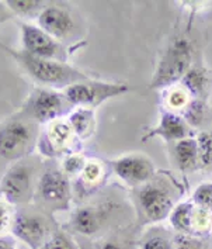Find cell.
Masks as SVG:
<instances>
[{
  "mask_svg": "<svg viewBox=\"0 0 212 249\" xmlns=\"http://www.w3.org/2000/svg\"><path fill=\"white\" fill-rule=\"evenodd\" d=\"M0 47H3L6 53H10L16 59V62L21 66L31 78L44 86L66 89L70 85L89 79L86 73H83L80 69L75 66L69 65L67 62L37 58V56L27 53L23 50L14 51L10 47L1 45V44Z\"/></svg>",
  "mask_w": 212,
  "mask_h": 249,
  "instance_id": "1",
  "label": "cell"
},
{
  "mask_svg": "<svg viewBox=\"0 0 212 249\" xmlns=\"http://www.w3.org/2000/svg\"><path fill=\"white\" fill-rule=\"evenodd\" d=\"M194 48L191 41L186 37L173 38L170 45L160 56L156 72L152 78L150 88L159 89L169 86L181 79L191 68Z\"/></svg>",
  "mask_w": 212,
  "mask_h": 249,
  "instance_id": "2",
  "label": "cell"
},
{
  "mask_svg": "<svg viewBox=\"0 0 212 249\" xmlns=\"http://www.w3.org/2000/svg\"><path fill=\"white\" fill-rule=\"evenodd\" d=\"M130 90L125 83L86 79L64 89L66 102L73 107L92 108L104 103L108 99L121 96Z\"/></svg>",
  "mask_w": 212,
  "mask_h": 249,
  "instance_id": "3",
  "label": "cell"
},
{
  "mask_svg": "<svg viewBox=\"0 0 212 249\" xmlns=\"http://www.w3.org/2000/svg\"><path fill=\"white\" fill-rule=\"evenodd\" d=\"M136 206L144 223L152 224L167 218L174 209V201L163 184L147 182L136 192Z\"/></svg>",
  "mask_w": 212,
  "mask_h": 249,
  "instance_id": "4",
  "label": "cell"
},
{
  "mask_svg": "<svg viewBox=\"0 0 212 249\" xmlns=\"http://www.w3.org/2000/svg\"><path fill=\"white\" fill-rule=\"evenodd\" d=\"M35 144L34 128L23 121H12L0 128V158L18 160L33 152Z\"/></svg>",
  "mask_w": 212,
  "mask_h": 249,
  "instance_id": "5",
  "label": "cell"
},
{
  "mask_svg": "<svg viewBox=\"0 0 212 249\" xmlns=\"http://www.w3.org/2000/svg\"><path fill=\"white\" fill-rule=\"evenodd\" d=\"M20 30L23 51L37 58L66 62V53L64 47L59 44L58 39L45 33L38 24L35 26L31 23H21Z\"/></svg>",
  "mask_w": 212,
  "mask_h": 249,
  "instance_id": "6",
  "label": "cell"
},
{
  "mask_svg": "<svg viewBox=\"0 0 212 249\" xmlns=\"http://www.w3.org/2000/svg\"><path fill=\"white\" fill-rule=\"evenodd\" d=\"M67 106L64 93H56L49 89H38L30 96V100L26 105L27 113L37 123L49 124L55 120H59L65 116Z\"/></svg>",
  "mask_w": 212,
  "mask_h": 249,
  "instance_id": "7",
  "label": "cell"
},
{
  "mask_svg": "<svg viewBox=\"0 0 212 249\" xmlns=\"http://www.w3.org/2000/svg\"><path fill=\"white\" fill-rule=\"evenodd\" d=\"M0 192L7 203L24 204L33 193V173L24 163H14L3 175Z\"/></svg>",
  "mask_w": 212,
  "mask_h": 249,
  "instance_id": "8",
  "label": "cell"
},
{
  "mask_svg": "<svg viewBox=\"0 0 212 249\" xmlns=\"http://www.w3.org/2000/svg\"><path fill=\"white\" fill-rule=\"evenodd\" d=\"M113 171L122 182L130 186H142L155 175L153 162L141 154H128L111 162Z\"/></svg>",
  "mask_w": 212,
  "mask_h": 249,
  "instance_id": "9",
  "label": "cell"
},
{
  "mask_svg": "<svg viewBox=\"0 0 212 249\" xmlns=\"http://www.w3.org/2000/svg\"><path fill=\"white\" fill-rule=\"evenodd\" d=\"M12 231L17 239L31 249H40L52 236L48 221L37 214H18L14 217Z\"/></svg>",
  "mask_w": 212,
  "mask_h": 249,
  "instance_id": "10",
  "label": "cell"
},
{
  "mask_svg": "<svg viewBox=\"0 0 212 249\" xmlns=\"http://www.w3.org/2000/svg\"><path fill=\"white\" fill-rule=\"evenodd\" d=\"M38 196L52 206H66L70 200V184L66 175L59 169H48L40 178Z\"/></svg>",
  "mask_w": 212,
  "mask_h": 249,
  "instance_id": "11",
  "label": "cell"
},
{
  "mask_svg": "<svg viewBox=\"0 0 212 249\" xmlns=\"http://www.w3.org/2000/svg\"><path fill=\"white\" fill-rule=\"evenodd\" d=\"M37 21L45 33L58 41L69 37L75 30V20L72 14L59 6L47 4L37 17Z\"/></svg>",
  "mask_w": 212,
  "mask_h": 249,
  "instance_id": "12",
  "label": "cell"
},
{
  "mask_svg": "<svg viewBox=\"0 0 212 249\" xmlns=\"http://www.w3.org/2000/svg\"><path fill=\"white\" fill-rule=\"evenodd\" d=\"M75 132L70 128L67 120H55L52 123L47 124V130L44 132V140L45 142L41 145V152L45 155H58L65 152L72 144Z\"/></svg>",
  "mask_w": 212,
  "mask_h": 249,
  "instance_id": "13",
  "label": "cell"
},
{
  "mask_svg": "<svg viewBox=\"0 0 212 249\" xmlns=\"http://www.w3.org/2000/svg\"><path fill=\"white\" fill-rule=\"evenodd\" d=\"M106 213L97 207H80L73 213L70 225L80 235L92 236L97 234L106 223Z\"/></svg>",
  "mask_w": 212,
  "mask_h": 249,
  "instance_id": "14",
  "label": "cell"
},
{
  "mask_svg": "<svg viewBox=\"0 0 212 249\" xmlns=\"http://www.w3.org/2000/svg\"><path fill=\"white\" fill-rule=\"evenodd\" d=\"M188 127L190 125L184 118L170 111H164L160 117L159 125L150 134H147V137L150 138L153 135H159L166 141H181L186 138H191L193 135V131Z\"/></svg>",
  "mask_w": 212,
  "mask_h": 249,
  "instance_id": "15",
  "label": "cell"
},
{
  "mask_svg": "<svg viewBox=\"0 0 212 249\" xmlns=\"http://www.w3.org/2000/svg\"><path fill=\"white\" fill-rule=\"evenodd\" d=\"M173 158L180 171L191 172L197 169L199 160L197 140L186 138L177 141L173 146Z\"/></svg>",
  "mask_w": 212,
  "mask_h": 249,
  "instance_id": "16",
  "label": "cell"
},
{
  "mask_svg": "<svg viewBox=\"0 0 212 249\" xmlns=\"http://www.w3.org/2000/svg\"><path fill=\"white\" fill-rule=\"evenodd\" d=\"M67 123L75 132V135L80 140L90 138L96 130V117L92 108L76 107V110L69 113Z\"/></svg>",
  "mask_w": 212,
  "mask_h": 249,
  "instance_id": "17",
  "label": "cell"
},
{
  "mask_svg": "<svg viewBox=\"0 0 212 249\" xmlns=\"http://www.w3.org/2000/svg\"><path fill=\"white\" fill-rule=\"evenodd\" d=\"M184 79V86L190 93H193L194 96L201 97L204 96V93L207 92V85H208V76L205 69L199 68V66H191L187 73L183 76Z\"/></svg>",
  "mask_w": 212,
  "mask_h": 249,
  "instance_id": "18",
  "label": "cell"
},
{
  "mask_svg": "<svg viewBox=\"0 0 212 249\" xmlns=\"http://www.w3.org/2000/svg\"><path fill=\"white\" fill-rule=\"evenodd\" d=\"M6 4L13 13L23 17H38L47 6L45 1L40 0H9Z\"/></svg>",
  "mask_w": 212,
  "mask_h": 249,
  "instance_id": "19",
  "label": "cell"
},
{
  "mask_svg": "<svg viewBox=\"0 0 212 249\" xmlns=\"http://www.w3.org/2000/svg\"><path fill=\"white\" fill-rule=\"evenodd\" d=\"M141 249H174L172 239L163 231H150L141 242Z\"/></svg>",
  "mask_w": 212,
  "mask_h": 249,
  "instance_id": "20",
  "label": "cell"
},
{
  "mask_svg": "<svg viewBox=\"0 0 212 249\" xmlns=\"http://www.w3.org/2000/svg\"><path fill=\"white\" fill-rule=\"evenodd\" d=\"M80 175H82V180L86 184L89 186L98 184L103 178V165L97 159L86 160L84 168L80 172Z\"/></svg>",
  "mask_w": 212,
  "mask_h": 249,
  "instance_id": "21",
  "label": "cell"
},
{
  "mask_svg": "<svg viewBox=\"0 0 212 249\" xmlns=\"http://www.w3.org/2000/svg\"><path fill=\"white\" fill-rule=\"evenodd\" d=\"M193 203L212 213V183H202L193 195Z\"/></svg>",
  "mask_w": 212,
  "mask_h": 249,
  "instance_id": "22",
  "label": "cell"
},
{
  "mask_svg": "<svg viewBox=\"0 0 212 249\" xmlns=\"http://www.w3.org/2000/svg\"><path fill=\"white\" fill-rule=\"evenodd\" d=\"M199 160L204 166L212 165V134L202 132L197 140Z\"/></svg>",
  "mask_w": 212,
  "mask_h": 249,
  "instance_id": "23",
  "label": "cell"
},
{
  "mask_svg": "<svg viewBox=\"0 0 212 249\" xmlns=\"http://www.w3.org/2000/svg\"><path fill=\"white\" fill-rule=\"evenodd\" d=\"M40 249H78L76 244L62 232L53 234Z\"/></svg>",
  "mask_w": 212,
  "mask_h": 249,
  "instance_id": "24",
  "label": "cell"
},
{
  "mask_svg": "<svg viewBox=\"0 0 212 249\" xmlns=\"http://www.w3.org/2000/svg\"><path fill=\"white\" fill-rule=\"evenodd\" d=\"M84 158L80 157V155H76V154H72L66 157V159L64 160V173L65 175H76V173H80L84 168Z\"/></svg>",
  "mask_w": 212,
  "mask_h": 249,
  "instance_id": "25",
  "label": "cell"
},
{
  "mask_svg": "<svg viewBox=\"0 0 212 249\" xmlns=\"http://www.w3.org/2000/svg\"><path fill=\"white\" fill-rule=\"evenodd\" d=\"M173 247H174V249H199V242L193 236L180 235L177 236Z\"/></svg>",
  "mask_w": 212,
  "mask_h": 249,
  "instance_id": "26",
  "label": "cell"
},
{
  "mask_svg": "<svg viewBox=\"0 0 212 249\" xmlns=\"http://www.w3.org/2000/svg\"><path fill=\"white\" fill-rule=\"evenodd\" d=\"M12 224V213H10V207L0 201V236L1 234L9 228V225Z\"/></svg>",
  "mask_w": 212,
  "mask_h": 249,
  "instance_id": "27",
  "label": "cell"
},
{
  "mask_svg": "<svg viewBox=\"0 0 212 249\" xmlns=\"http://www.w3.org/2000/svg\"><path fill=\"white\" fill-rule=\"evenodd\" d=\"M170 105L173 107H187V103H188V99H187V93L186 90H173L170 93V99H169Z\"/></svg>",
  "mask_w": 212,
  "mask_h": 249,
  "instance_id": "28",
  "label": "cell"
},
{
  "mask_svg": "<svg viewBox=\"0 0 212 249\" xmlns=\"http://www.w3.org/2000/svg\"><path fill=\"white\" fill-rule=\"evenodd\" d=\"M97 249H122L121 248V245H119L117 241H113V239H108V241H104V242H101Z\"/></svg>",
  "mask_w": 212,
  "mask_h": 249,
  "instance_id": "29",
  "label": "cell"
},
{
  "mask_svg": "<svg viewBox=\"0 0 212 249\" xmlns=\"http://www.w3.org/2000/svg\"><path fill=\"white\" fill-rule=\"evenodd\" d=\"M0 249H16V245L9 238L0 236Z\"/></svg>",
  "mask_w": 212,
  "mask_h": 249,
  "instance_id": "30",
  "label": "cell"
}]
</instances>
